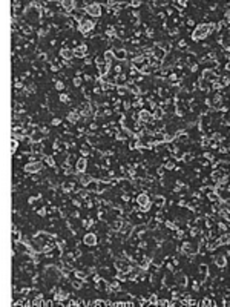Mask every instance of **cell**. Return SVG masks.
<instances>
[{"label":"cell","instance_id":"6da1fadb","mask_svg":"<svg viewBox=\"0 0 230 307\" xmlns=\"http://www.w3.org/2000/svg\"><path fill=\"white\" fill-rule=\"evenodd\" d=\"M137 201H138V204H140L141 209H147V207H149V198H147V195H140V197L137 198Z\"/></svg>","mask_w":230,"mask_h":307},{"label":"cell","instance_id":"7a4b0ae2","mask_svg":"<svg viewBox=\"0 0 230 307\" xmlns=\"http://www.w3.org/2000/svg\"><path fill=\"white\" fill-rule=\"evenodd\" d=\"M86 12H89L91 15H100V5L94 3V5H91V6H87V8H86Z\"/></svg>","mask_w":230,"mask_h":307},{"label":"cell","instance_id":"3957f363","mask_svg":"<svg viewBox=\"0 0 230 307\" xmlns=\"http://www.w3.org/2000/svg\"><path fill=\"white\" fill-rule=\"evenodd\" d=\"M84 244H87V246H94L95 243H97V237H95V233H87V235L84 237Z\"/></svg>","mask_w":230,"mask_h":307},{"label":"cell","instance_id":"277c9868","mask_svg":"<svg viewBox=\"0 0 230 307\" xmlns=\"http://www.w3.org/2000/svg\"><path fill=\"white\" fill-rule=\"evenodd\" d=\"M86 164H87L86 160H84V158H80V160L77 161V170H78V172H83V170L86 169Z\"/></svg>","mask_w":230,"mask_h":307},{"label":"cell","instance_id":"5b68a950","mask_svg":"<svg viewBox=\"0 0 230 307\" xmlns=\"http://www.w3.org/2000/svg\"><path fill=\"white\" fill-rule=\"evenodd\" d=\"M114 54H115V57L120 58V60H124V58H126V51H124V49H114Z\"/></svg>","mask_w":230,"mask_h":307},{"label":"cell","instance_id":"8992f818","mask_svg":"<svg viewBox=\"0 0 230 307\" xmlns=\"http://www.w3.org/2000/svg\"><path fill=\"white\" fill-rule=\"evenodd\" d=\"M60 54H61V57H63V58H72L74 51H69V49H66V48H65V49H61V52H60Z\"/></svg>","mask_w":230,"mask_h":307},{"label":"cell","instance_id":"52a82bcc","mask_svg":"<svg viewBox=\"0 0 230 307\" xmlns=\"http://www.w3.org/2000/svg\"><path fill=\"white\" fill-rule=\"evenodd\" d=\"M140 117H141V120H143V121H149V120H150V114H149L147 111H141Z\"/></svg>","mask_w":230,"mask_h":307},{"label":"cell","instance_id":"ba28073f","mask_svg":"<svg viewBox=\"0 0 230 307\" xmlns=\"http://www.w3.org/2000/svg\"><path fill=\"white\" fill-rule=\"evenodd\" d=\"M155 203H156V206H163L164 204V198L163 197H155Z\"/></svg>","mask_w":230,"mask_h":307}]
</instances>
